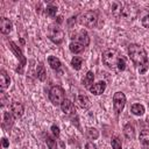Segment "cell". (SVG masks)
Instances as JSON below:
<instances>
[{
  "label": "cell",
  "mask_w": 149,
  "mask_h": 149,
  "mask_svg": "<svg viewBox=\"0 0 149 149\" xmlns=\"http://www.w3.org/2000/svg\"><path fill=\"white\" fill-rule=\"evenodd\" d=\"M111 144H112V148H113V149H122V143H121V140H120L118 136L112 137Z\"/></svg>",
  "instance_id": "4316f807"
},
{
  "label": "cell",
  "mask_w": 149,
  "mask_h": 149,
  "mask_svg": "<svg viewBox=\"0 0 149 149\" xmlns=\"http://www.w3.org/2000/svg\"><path fill=\"white\" fill-rule=\"evenodd\" d=\"M81 64H83V58H81V57L74 56V57L71 59V65H72V68H73L74 70H80Z\"/></svg>",
  "instance_id": "cb8c5ba5"
},
{
  "label": "cell",
  "mask_w": 149,
  "mask_h": 149,
  "mask_svg": "<svg viewBox=\"0 0 149 149\" xmlns=\"http://www.w3.org/2000/svg\"><path fill=\"white\" fill-rule=\"evenodd\" d=\"M143 144V149H149V143H142Z\"/></svg>",
  "instance_id": "e575fe53"
},
{
  "label": "cell",
  "mask_w": 149,
  "mask_h": 149,
  "mask_svg": "<svg viewBox=\"0 0 149 149\" xmlns=\"http://www.w3.org/2000/svg\"><path fill=\"white\" fill-rule=\"evenodd\" d=\"M141 23L144 28H149V12H146L144 15L141 17Z\"/></svg>",
  "instance_id": "f546056e"
},
{
  "label": "cell",
  "mask_w": 149,
  "mask_h": 149,
  "mask_svg": "<svg viewBox=\"0 0 149 149\" xmlns=\"http://www.w3.org/2000/svg\"><path fill=\"white\" fill-rule=\"evenodd\" d=\"M121 55L119 54V51L114 48H109L107 50L104 51L102 54V63L104 65H106L109 69H116V64L120 59Z\"/></svg>",
  "instance_id": "7a4b0ae2"
},
{
  "label": "cell",
  "mask_w": 149,
  "mask_h": 149,
  "mask_svg": "<svg viewBox=\"0 0 149 149\" xmlns=\"http://www.w3.org/2000/svg\"><path fill=\"white\" fill-rule=\"evenodd\" d=\"M137 14V9H129V3L126 5L125 8H122L121 15H123L125 17H127L128 20H133Z\"/></svg>",
  "instance_id": "2e32d148"
},
{
  "label": "cell",
  "mask_w": 149,
  "mask_h": 149,
  "mask_svg": "<svg viewBox=\"0 0 149 149\" xmlns=\"http://www.w3.org/2000/svg\"><path fill=\"white\" fill-rule=\"evenodd\" d=\"M9 48H10V50L16 55L17 59H20V61H21L20 66H19V68H16V72H19V73H23V66L26 65V57L23 56L22 51L19 49V47H17L14 42H9Z\"/></svg>",
  "instance_id": "52a82bcc"
},
{
  "label": "cell",
  "mask_w": 149,
  "mask_h": 149,
  "mask_svg": "<svg viewBox=\"0 0 149 149\" xmlns=\"http://www.w3.org/2000/svg\"><path fill=\"white\" fill-rule=\"evenodd\" d=\"M48 63H49V65L51 66V69H52V70H56V71H58V70L61 69V66H62L61 61H59L56 56H49V57H48Z\"/></svg>",
  "instance_id": "ffe728a7"
},
{
  "label": "cell",
  "mask_w": 149,
  "mask_h": 149,
  "mask_svg": "<svg viewBox=\"0 0 149 149\" xmlns=\"http://www.w3.org/2000/svg\"><path fill=\"white\" fill-rule=\"evenodd\" d=\"M69 49H70V51L73 52V54H80V52L84 51L85 47H84L83 44H80L79 42H77V41H72V42L70 43V45H69Z\"/></svg>",
  "instance_id": "d6986e66"
},
{
  "label": "cell",
  "mask_w": 149,
  "mask_h": 149,
  "mask_svg": "<svg viewBox=\"0 0 149 149\" xmlns=\"http://www.w3.org/2000/svg\"><path fill=\"white\" fill-rule=\"evenodd\" d=\"M126 105V95L122 92H115L113 95V107H114V112L116 115H119Z\"/></svg>",
  "instance_id": "8992f818"
},
{
  "label": "cell",
  "mask_w": 149,
  "mask_h": 149,
  "mask_svg": "<svg viewBox=\"0 0 149 149\" xmlns=\"http://www.w3.org/2000/svg\"><path fill=\"white\" fill-rule=\"evenodd\" d=\"M130 111H132V113H133L134 115L141 116V115H143V113H144V106L141 105V104H134V105H132Z\"/></svg>",
  "instance_id": "7402d4cb"
},
{
  "label": "cell",
  "mask_w": 149,
  "mask_h": 149,
  "mask_svg": "<svg viewBox=\"0 0 149 149\" xmlns=\"http://www.w3.org/2000/svg\"><path fill=\"white\" fill-rule=\"evenodd\" d=\"M86 135H87V137H88L90 140H95V139H98V136H99V132H98L95 128L90 127V128H87V130H86Z\"/></svg>",
  "instance_id": "484cf974"
},
{
  "label": "cell",
  "mask_w": 149,
  "mask_h": 149,
  "mask_svg": "<svg viewBox=\"0 0 149 149\" xmlns=\"http://www.w3.org/2000/svg\"><path fill=\"white\" fill-rule=\"evenodd\" d=\"M8 146H9V143H8V140H7L6 137H3V139H2V147H3V148H7Z\"/></svg>",
  "instance_id": "836d02e7"
},
{
  "label": "cell",
  "mask_w": 149,
  "mask_h": 149,
  "mask_svg": "<svg viewBox=\"0 0 149 149\" xmlns=\"http://www.w3.org/2000/svg\"><path fill=\"white\" fill-rule=\"evenodd\" d=\"M85 149H97V147H95L92 142H87V143L85 144Z\"/></svg>",
  "instance_id": "1f68e13d"
},
{
  "label": "cell",
  "mask_w": 149,
  "mask_h": 149,
  "mask_svg": "<svg viewBox=\"0 0 149 149\" xmlns=\"http://www.w3.org/2000/svg\"><path fill=\"white\" fill-rule=\"evenodd\" d=\"M44 13H45V15H48V16H50V17H55L56 14H57V6H55V5H52V3L48 5V6L45 7Z\"/></svg>",
  "instance_id": "603a6c76"
},
{
  "label": "cell",
  "mask_w": 149,
  "mask_h": 149,
  "mask_svg": "<svg viewBox=\"0 0 149 149\" xmlns=\"http://www.w3.org/2000/svg\"><path fill=\"white\" fill-rule=\"evenodd\" d=\"M128 55H129V58L132 59V62L134 63V65L137 68V71L141 74H143L148 71L149 59H148L147 51L144 50V48L142 45H139V44H135V43L129 44Z\"/></svg>",
  "instance_id": "6da1fadb"
},
{
  "label": "cell",
  "mask_w": 149,
  "mask_h": 149,
  "mask_svg": "<svg viewBox=\"0 0 149 149\" xmlns=\"http://www.w3.org/2000/svg\"><path fill=\"white\" fill-rule=\"evenodd\" d=\"M45 143L49 147V149H57V142L52 136L45 135Z\"/></svg>",
  "instance_id": "d4e9b609"
},
{
  "label": "cell",
  "mask_w": 149,
  "mask_h": 149,
  "mask_svg": "<svg viewBox=\"0 0 149 149\" xmlns=\"http://www.w3.org/2000/svg\"><path fill=\"white\" fill-rule=\"evenodd\" d=\"M12 22L9 21V19L7 17H1L0 19V31L3 34V35H7L12 31Z\"/></svg>",
  "instance_id": "8fae6325"
},
{
  "label": "cell",
  "mask_w": 149,
  "mask_h": 149,
  "mask_svg": "<svg viewBox=\"0 0 149 149\" xmlns=\"http://www.w3.org/2000/svg\"><path fill=\"white\" fill-rule=\"evenodd\" d=\"M74 41L79 42L80 44H83L84 47H87L90 44V37H88V34L85 31V30H80L77 36L74 37Z\"/></svg>",
  "instance_id": "4fadbf2b"
},
{
  "label": "cell",
  "mask_w": 149,
  "mask_h": 149,
  "mask_svg": "<svg viewBox=\"0 0 149 149\" xmlns=\"http://www.w3.org/2000/svg\"><path fill=\"white\" fill-rule=\"evenodd\" d=\"M14 116L12 115L10 112H5L3 113V121H2V128L3 129H10V127L13 126V119Z\"/></svg>",
  "instance_id": "9a60e30c"
},
{
  "label": "cell",
  "mask_w": 149,
  "mask_h": 149,
  "mask_svg": "<svg viewBox=\"0 0 149 149\" xmlns=\"http://www.w3.org/2000/svg\"><path fill=\"white\" fill-rule=\"evenodd\" d=\"M49 99L55 106H61L62 102L65 100V91L62 86L55 85L49 91Z\"/></svg>",
  "instance_id": "3957f363"
},
{
  "label": "cell",
  "mask_w": 149,
  "mask_h": 149,
  "mask_svg": "<svg viewBox=\"0 0 149 149\" xmlns=\"http://www.w3.org/2000/svg\"><path fill=\"white\" fill-rule=\"evenodd\" d=\"M148 104H149V102H148Z\"/></svg>",
  "instance_id": "d590c367"
},
{
  "label": "cell",
  "mask_w": 149,
  "mask_h": 149,
  "mask_svg": "<svg viewBox=\"0 0 149 149\" xmlns=\"http://www.w3.org/2000/svg\"><path fill=\"white\" fill-rule=\"evenodd\" d=\"M93 80H94V73L92 71H87L86 74L83 78V85L86 88H90L93 85Z\"/></svg>",
  "instance_id": "e0dca14e"
},
{
  "label": "cell",
  "mask_w": 149,
  "mask_h": 149,
  "mask_svg": "<svg viewBox=\"0 0 149 149\" xmlns=\"http://www.w3.org/2000/svg\"><path fill=\"white\" fill-rule=\"evenodd\" d=\"M9 111H10L12 115H13L15 119H17V118H21V116L23 115L24 107H23V105H22L21 102L14 101V102L10 104V106H9Z\"/></svg>",
  "instance_id": "ba28073f"
},
{
  "label": "cell",
  "mask_w": 149,
  "mask_h": 149,
  "mask_svg": "<svg viewBox=\"0 0 149 149\" xmlns=\"http://www.w3.org/2000/svg\"><path fill=\"white\" fill-rule=\"evenodd\" d=\"M76 102H77V105H78L80 108H83V109H88V108L91 107V101H90L88 97L85 95V94H83V93H80V94L77 95Z\"/></svg>",
  "instance_id": "30bf717a"
},
{
  "label": "cell",
  "mask_w": 149,
  "mask_h": 149,
  "mask_svg": "<svg viewBox=\"0 0 149 149\" xmlns=\"http://www.w3.org/2000/svg\"><path fill=\"white\" fill-rule=\"evenodd\" d=\"M6 104V95L3 93V91H1V106H3Z\"/></svg>",
  "instance_id": "d6a6232c"
},
{
  "label": "cell",
  "mask_w": 149,
  "mask_h": 149,
  "mask_svg": "<svg viewBox=\"0 0 149 149\" xmlns=\"http://www.w3.org/2000/svg\"><path fill=\"white\" fill-rule=\"evenodd\" d=\"M98 14L94 10H88L79 16V23L86 28H94L98 23Z\"/></svg>",
  "instance_id": "277c9868"
},
{
  "label": "cell",
  "mask_w": 149,
  "mask_h": 149,
  "mask_svg": "<svg viewBox=\"0 0 149 149\" xmlns=\"http://www.w3.org/2000/svg\"><path fill=\"white\" fill-rule=\"evenodd\" d=\"M48 36L55 44H61L64 41V31L58 24H50L48 28Z\"/></svg>",
  "instance_id": "5b68a950"
},
{
  "label": "cell",
  "mask_w": 149,
  "mask_h": 149,
  "mask_svg": "<svg viewBox=\"0 0 149 149\" xmlns=\"http://www.w3.org/2000/svg\"><path fill=\"white\" fill-rule=\"evenodd\" d=\"M36 77L42 81L45 80V78H47V71H45V68L42 63H40L36 68Z\"/></svg>",
  "instance_id": "44dd1931"
},
{
  "label": "cell",
  "mask_w": 149,
  "mask_h": 149,
  "mask_svg": "<svg viewBox=\"0 0 149 149\" xmlns=\"http://www.w3.org/2000/svg\"><path fill=\"white\" fill-rule=\"evenodd\" d=\"M126 65H127L126 58H125L123 56H121L120 59H119V62H118V64H116V69H118V71H125V70H126Z\"/></svg>",
  "instance_id": "f1b7e54d"
},
{
  "label": "cell",
  "mask_w": 149,
  "mask_h": 149,
  "mask_svg": "<svg viewBox=\"0 0 149 149\" xmlns=\"http://www.w3.org/2000/svg\"><path fill=\"white\" fill-rule=\"evenodd\" d=\"M51 132H52V134H54L55 137H58L59 136V128H58V126L52 125L51 126Z\"/></svg>",
  "instance_id": "4dcf8cb0"
},
{
  "label": "cell",
  "mask_w": 149,
  "mask_h": 149,
  "mask_svg": "<svg viewBox=\"0 0 149 149\" xmlns=\"http://www.w3.org/2000/svg\"><path fill=\"white\" fill-rule=\"evenodd\" d=\"M140 141L142 143H149V129H143L140 133Z\"/></svg>",
  "instance_id": "83f0119b"
},
{
  "label": "cell",
  "mask_w": 149,
  "mask_h": 149,
  "mask_svg": "<svg viewBox=\"0 0 149 149\" xmlns=\"http://www.w3.org/2000/svg\"><path fill=\"white\" fill-rule=\"evenodd\" d=\"M123 134L128 140H133L135 137V128L130 123H126L123 127Z\"/></svg>",
  "instance_id": "ac0fdd59"
},
{
  "label": "cell",
  "mask_w": 149,
  "mask_h": 149,
  "mask_svg": "<svg viewBox=\"0 0 149 149\" xmlns=\"http://www.w3.org/2000/svg\"><path fill=\"white\" fill-rule=\"evenodd\" d=\"M61 108H62V112L66 115H72V114H76V108H74V105L72 101H70L69 99H65L62 105H61Z\"/></svg>",
  "instance_id": "9c48e42d"
},
{
  "label": "cell",
  "mask_w": 149,
  "mask_h": 149,
  "mask_svg": "<svg viewBox=\"0 0 149 149\" xmlns=\"http://www.w3.org/2000/svg\"><path fill=\"white\" fill-rule=\"evenodd\" d=\"M10 84V78L9 76L7 74V72L5 70H1L0 71V88L1 91L6 90Z\"/></svg>",
  "instance_id": "5bb4252c"
},
{
  "label": "cell",
  "mask_w": 149,
  "mask_h": 149,
  "mask_svg": "<svg viewBox=\"0 0 149 149\" xmlns=\"http://www.w3.org/2000/svg\"><path fill=\"white\" fill-rule=\"evenodd\" d=\"M105 88H106V83H105V81H98V83L93 84L88 90H90V92H91L92 94L99 95V94H102V93H104Z\"/></svg>",
  "instance_id": "7c38bea8"
}]
</instances>
